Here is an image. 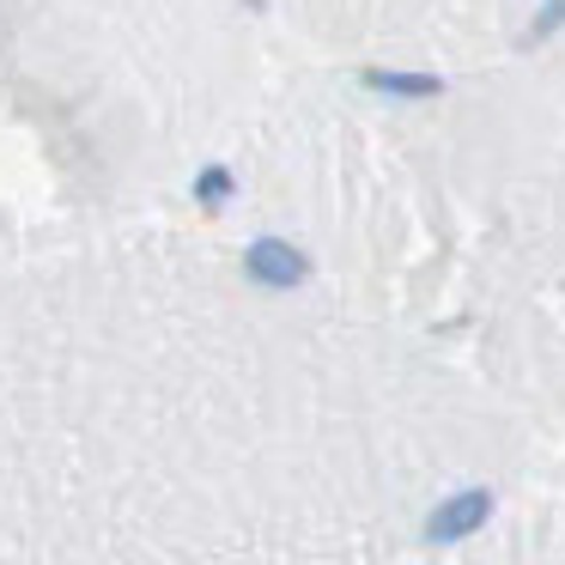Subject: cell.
Wrapping results in <instances>:
<instances>
[{"instance_id": "cell-4", "label": "cell", "mask_w": 565, "mask_h": 565, "mask_svg": "<svg viewBox=\"0 0 565 565\" xmlns=\"http://www.w3.org/2000/svg\"><path fill=\"white\" fill-rule=\"evenodd\" d=\"M553 31H565V0H541L535 19H529V31H523V43L535 50V43H547Z\"/></svg>"}, {"instance_id": "cell-5", "label": "cell", "mask_w": 565, "mask_h": 565, "mask_svg": "<svg viewBox=\"0 0 565 565\" xmlns=\"http://www.w3.org/2000/svg\"><path fill=\"white\" fill-rule=\"evenodd\" d=\"M225 195H232V171H225V164H207V171L195 177V201L201 207H220Z\"/></svg>"}, {"instance_id": "cell-3", "label": "cell", "mask_w": 565, "mask_h": 565, "mask_svg": "<svg viewBox=\"0 0 565 565\" xmlns=\"http://www.w3.org/2000/svg\"><path fill=\"white\" fill-rule=\"evenodd\" d=\"M359 79H365L371 92H383V98H438L444 92L438 74H395V67H365Z\"/></svg>"}, {"instance_id": "cell-1", "label": "cell", "mask_w": 565, "mask_h": 565, "mask_svg": "<svg viewBox=\"0 0 565 565\" xmlns=\"http://www.w3.org/2000/svg\"><path fill=\"white\" fill-rule=\"evenodd\" d=\"M244 274L256 286H268V292H292V286L310 280V256L292 249L286 237H256V244L244 249Z\"/></svg>"}, {"instance_id": "cell-2", "label": "cell", "mask_w": 565, "mask_h": 565, "mask_svg": "<svg viewBox=\"0 0 565 565\" xmlns=\"http://www.w3.org/2000/svg\"><path fill=\"white\" fill-rule=\"evenodd\" d=\"M487 516H492V492L487 487H468V492H456V499H444L438 511L426 516V541H468L475 529H487Z\"/></svg>"}]
</instances>
